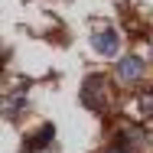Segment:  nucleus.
Masks as SVG:
<instances>
[{"label": "nucleus", "instance_id": "obj_1", "mask_svg": "<svg viewBox=\"0 0 153 153\" xmlns=\"http://www.w3.org/2000/svg\"><path fill=\"white\" fill-rule=\"evenodd\" d=\"M82 101L88 104V108H104V101H108V82L101 78V75H88L85 78V85H82Z\"/></svg>", "mask_w": 153, "mask_h": 153}, {"label": "nucleus", "instance_id": "obj_4", "mask_svg": "<svg viewBox=\"0 0 153 153\" xmlns=\"http://www.w3.org/2000/svg\"><path fill=\"white\" fill-rule=\"evenodd\" d=\"M52 134H56V130H52V127H42V130H39V134H36V137H33V147H46V143H49V140H52Z\"/></svg>", "mask_w": 153, "mask_h": 153}, {"label": "nucleus", "instance_id": "obj_2", "mask_svg": "<svg viewBox=\"0 0 153 153\" xmlns=\"http://www.w3.org/2000/svg\"><path fill=\"white\" fill-rule=\"evenodd\" d=\"M117 78H121L124 85L140 82V78H143V59H140V56H124V59L117 62Z\"/></svg>", "mask_w": 153, "mask_h": 153}, {"label": "nucleus", "instance_id": "obj_6", "mask_svg": "<svg viewBox=\"0 0 153 153\" xmlns=\"http://www.w3.org/2000/svg\"><path fill=\"white\" fill-rule=\"evenodd\" d=\"M140 111H143V114H153V91L140 94Z\"/></svg>", "mask_w": 153, "mask_h": 153}, {"label": "nucleus", "instance_id": "obj_5", "mask_svg": "<svg viewBox=\"0 0 153 153\" xmlns=\"http://www.w3.org/2000/svg\"><path fill=\"white\" fill-rule=\"evenodd\" d=\"M23 101H26V94H23V91H20V94H13V98L7 101V117H13V114H16V108H20Z\"/></svg>", "mask_w": 153, "mask_h": 153}, {"label": "nucleus", "instance_id": "obj_7", "mask_svg": "<svg viewBox=\"0 0 153 153\" xmlns=\"http://www.w3.org/2000/svg\"><path fill=\"white\" fill-rule=\"evenodd\" d=\"M108 153H127V150H121V147H114V150H108Z\"/></svg>", "mask_w": 153, "mask_h": 153}, {"label": "nucleus", "instance_id": "obj_3", "mask_svg": "<svg viewBox=\"0 0 153 153\" xmlns=\"http://www.w3.org/2000/svg\"><path fill=\"white\" fill-rule=\"evenodd\" d=\"M91 46L101 52V56H114L121 42H117V33H114V30H98L91 36Z\"/></svg>", "mask_w": 153, "mask_h": 153}]
</instances>
